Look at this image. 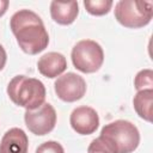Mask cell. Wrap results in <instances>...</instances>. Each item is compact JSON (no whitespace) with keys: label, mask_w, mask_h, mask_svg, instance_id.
Here are the masks:
<instances>
[{"label":"cell","mask_w":153,"mask_h":153,"mask_svg":"<svg viewBox=\"0 0 153 153\" xmlns=\"http://www.w3.org/2000/svg\"><path fill=\"white\" fill-rule=\"evenodd\" d=\"M79 13V5L76 1H51L50 16L53 20L60 25H71L74 23Z\"/></svg>","instance_id":"11"},{"label":"cell","mask_w":153,"mask_h":153,"mask_svg":"<svg viewBox=\"0 0 153 153\" xmlns=\"http://www.w3.org/2000/svg\"><path fill=\"white\" fill-rule=\"evenodd\" d=\"M55 93L57 97L67 103H73L81 99L86 93V81L82 76L68 72L60 75L54 82Z\"/></svg>","instance_id":"7"},{"label":"cell","mask_w":153,"mask_h":153,"mask_svg":"<svg viewBox=\"0 0 153 153\" xmlns=\"http://www.w3.org/2000/svg\"><path fill=\"white\" fill-rule=\"evenodd\" d=\"M35 153H65L63 147L61 146V143H59L57 141H45L43 143H41Z\"/></svg>","instance_id":"15"},{"label":"cell","mask_w":153,"mask_h":153,"mask_svg":"<svg viewBox=\"0 0 153 153\" xmlns=\"http://www.w3.org/2000/svg\"><path fill=\"white\" fill-rule=\"evenodd\" d=\"M152 103H153V90L137 91L133 98V105L136 114L147 122L152 121Z\"/></svg>","instance_id":"12"},{"label":"cell","mask_w":153,"mask_h":153,"mask_svg":"<svg viewBox=\"0 0 153 153\" xmlns=\"http://www.w3.org/2000/svg\"><path fill=\"white\" fill-rule=\"evenodd\" d=\"M24 121L32 134L43 136L55 128L56 111L51 104L44 102L37 109L26 110L24 114Z\"/></svg>","instance_id":"6"},{"label":"cell","mask_w":153,"mask_h":153,"mask_svg":"<svg viewBox=\"0 0 153 153\" xmlns=\"http://www.w3.org/2000/svg\"><path fill=\"white\" fill-rule=\"evenodd\" d=\"M29 139L20 128L8 129L0 142V153H27Z\"/></svg>","instance_id":"10"},{"label":"cell","mask_w":153,"mask_h":153,"mask_svg":"<svg viewBox=\"0 0 153 153\" xmlns=\"http://www.w3.org/2000/svg\"><path fill=\"white\" fill-rule=\"evenodd\" d=\"M153 17L152 1L120 0L115 5V18L128 29L143 27L151 23Z\"/></svg>","instance_id":"4"},{"label":"cell","mask_w":153,"mask_h":153,"mask_svg":"<svg viewBox=\"0 0 153 153\" xmlns=\"http://www.w3.org/2000/svg\"><path fill=\"white\" fill-rule=\"evenodd\" d=\"M10 27L24 53L36 55L48 47V31L41 17L33 11L26 8L17 11L11 17Z\"/></svg>","instance_id":"2"},{"label":"cell","mask_w":153,"mask_h":153,"mask_svg":"<svg viewBox=\"0 0 153 153\" xmlns=\"http://www.w3.org/2000/svg\"><path fill=\"white\" fill-rule=\"evenodd\" d=\"M73 66L82 73L97 72L104 62L103 48L93 39H81L71 53Z\"/></svg>","instance_id":"5"},{"label":"cell","mask_w":153,"mask_h":153,"mask_svg":"<svg viewBox=\"0 0 153 153\" xmlns=\"http://www.w3.org/2000/svg\"><path fill=\"white\" fill-rule=\"evenodd\" d=\"M134 87L137 91L141 90H153V72L152 69H142L140 71L134 79Z\"/></svg>","instance_id":"14"},{"label":"cell","mask_w":153,"mask_h":153,"mask_svg":"<svg viewBox=\"0 0 153 153\" xmlns=\"http://www.w3.org/2000/svg\"><path fill=\"white\" fill-rule=\"evenodd\" d=\"M84 6L86 11L92 16L108 14L112 7L111 0H85Z\"/></svg>","instance_id":"13"},{"label":"cell","mask_w":153,"mask_h":153,"mask_svg":"<svg viewBox=\"0 0 153 153\" xmlns=\"http://www.w3.org/2000/svg\"><path fill=\"white\" fill-rule=\"evenodd\" d=\"M67 68V60L61 53L49 51L42 55L37 62L38 72L47 78L60 76Z\"/></svg>","instance_id":"9"},{"label":"cell","mask_w":153,"mask_h":153,"mask_svg":"<svg viewBox=\"0 0 153 153\" xmlns=\"http://www.w3.org/2000/svg\"><path fill=\"white\" fill-rule=\"evenodd\" d=\"M140 143V133L135 124L117 120L105 124L97 139L92 140L88 153H131Z\"/></svg>","instance_id":"1"},{"label":"cell","mask_w":153,"mask_h":153,"mask_svg":"<svg viewBox=\"0 0 153 153\" xmlns=\"http://www.w3.org/2000/svg\"><path fill=\"white\" fill-rule=\"evenodd\" d=\"M69 123L74 131L80 135L93 134L99 126V116L97 111L91 106H78L75 108L69 117Z\"/></svg>","instance_id":"8"},{"label":"cell","mask_w":153,"mask_h":153,"mask_svg":"<svg viewBox=\"0 0 153 153\" xmlns=\"http://www.w3.org/2000/svg\"><path fill=\"white\" fill-rule=\"evenodd\" d=\"M8 5H10V2L7 0H0V17H2L6 13Z\"/></svg>","instance_id":"17"},{"label":"cell","mask_w":153,"mask_h":153,"mask_svg":"<svg viewBox=\"0 0 153 153\" xmlns=\"http://www.w3.org/2000/svg\"><path fill=\"white\" fill-rule=\"evenodd\" d=\"M6 61H7V54H6V50H5V48L0 44V71H2V68L5 67Z\"/></svg>","instance_id":"16"},{"label":"cell","mask_w":153,"mask_h":153,"mask_svg":"<svg viewBox=\"0 0 153 153\" xmlns=\"http://www.w3.org/2000/svg\"><path fill=\"white\" fill-rule=\"evenodd\" d=\"M7 94L16 105L33 110L44 103L45 86L36 78L16 75L7 85Z\"/></svg>","instance_id":"3"}]
</instances>
